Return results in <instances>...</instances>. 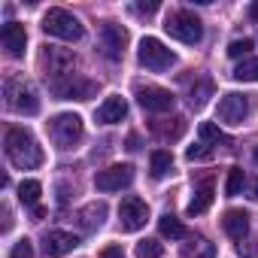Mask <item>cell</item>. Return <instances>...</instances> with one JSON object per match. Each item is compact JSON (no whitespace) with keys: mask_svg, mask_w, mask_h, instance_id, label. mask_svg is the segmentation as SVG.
<instances>
[{"mask_svg":"<svg viewBox=\"0 0 258 258\" xmlns=\"http://www.w3.org/2000/svg\"><path fill=\"white\" fill-rule=\"evenodd\" d=\"M76 246H79V237H76L73 231H49V234L43 237V252H46V258H61V255L73 252Z\"/></svg>","mask_w":258,"mask_h":258,"instance_id":"13","label":"cell"},{"mask_svg":"<svg viewBox=\"0 0 258 258\" xmlns=\"http://www.w3.org/2000/svg\"><path fill=\"white\" fill-rule=\"evenodd\" d=\"M124 115H127V100L118 97V94L106 97V100L97 106V121H103V124H115V121H121Z\"/></svg>","mask_w":258,"mask_h":258,"instance_id":"16","label":"cell"},{"mask_svg":"<svg viewBox=\"0 0 258 258\" xmlns=\"http://www.w3.org/2000/svg\"><path fill=\"white\" fill-rule=\"evenodd\" d=\"M100 258H124V252H121V246L112 243V246H106V249L100 252Z\"/></svg>","mask_w":258,"mask_h":258,"instance_id":"33","label":"cell"},{"mask_svg":"<svg viewBox=\"0 0 258 258\" xmlns=\"http://www.w3.org/2000/svg\"><path fill=\"white\" fill-rule=\"evenodd\" d=\"M137 61L146 67V70H167V67H173L176 64V55L161 43V40H155V37H143L140 40V49H137Z\"/></svg>","mask_w":258,"mask_h":258,"instance_id":"6","label":"cell"},{"mask_svg":"<svg viewBox=\"0 0 258 258\" xmlns=\"http://www.w3.org/2000/svg\"><path fill=\"white\" fill-rule=\"evenodd\" d=\"M249 49H252V40H234L228 46V55L231 58H240V55H249Z\"/></svg>","mask_w":258,"mask_h":258,"instance_id":"32","label":"cell"},{"mask_svg":"<svg viewBox=\"0 0 258 258\" xmlns=\"http://www.w3.org/2000/svg\"><path fill=\"white\" fill-rule=\"evenodd\" d=\"M185 258H216V246L204 237H195L191 243H185Z\"/></svg>","mask_w":258,"mask_h":258,"instance_id":"26","label":"cell"},{"mask_svg":"<svg viewBox=\"0 0 258 258\" xmlns=\"http://www.w3.org/2000/svg\"><path fill=\"white\" fill-rule=\"evenodd\" d=\"M149 170H152V176H155V179H164V176L173 170V155H170L167 149L152 152V158H149Z\"/></svg>","mask_w":258,"mask_h":258,"instance_id":"22","label":"cell"},{"mask_svg":"<svg viewBox=\"0 0 258 258\" xmlns=\"http://www.w3.org/2000/svg\"><path fill=\"white\" fill-rule=\"evenodd\" d=\"M164 31H167L173 40L188 43V46H195V43H201V40H204V25H201V19H198L195 13H188V10H179V13L167 16Z\"/></svg>","mask_w":258,"mask_h":258,"instance_id":"5","label":"cell"},{"mask_svg":"<svg viewBox=\"0 0 258 258\" xmlns=\"http://www.w3.org/2000/svg\"><path fill=\"white\" fill-rule=\"evenodd\" d=\"M4 94H7L10 109H16V112H22V115H37V112H40V94H37L34 82H28V79H22V76H13V79H7V85H4Z\"/></svg>","mask_w":258,"mask_h":258,"instance_id":"2","label":"cell"},{"mask_svg":"<svg viewBox=\"0 0 258 258\" xmlns=\"http://www.w3.org/2000/svg\"><path fill=\"white\" fill-rule=\"evenodd\" d=\"M134 252H137V258H161L164 246H161L158 240H149V237H146V240H140V243H137V249H134Z\"/></svg>","mask_w":258,"mask_h":258,"instance_id":"29","label":"cell"},{"mask_svg":"<svg viewBox=\"0 0 258 258\" xmlns=\"http://www.w3.org/2000/svg\"><path fill=\"white\" fill-rule=\"evenodd\" d=\"M127 149H131V152H137L140 146H137V137H127Z\"/></svg>","mask_w":258,"mask_h":258,"instance_id":"36","label":"cell"},{"mask_svg":"<svg viewBox=\"0 0 258 258\" xmlns=\"http://www.w3.org/2000/svg\"><path fill=\"white\" fill-rule=\"evenodd\" d=\"M137 100H140V106H143L146 112H167V109H173V103H176L173 91L158 88V85L137 88Z\"/></svg>","mask_w":258,"mask_h":258,"instance_id":"11","label":"cell"},{"mask_svg":"<svg viewBox=\"0 0 258 258\" xmlns=\"http://www.w3.org/2000/svg\"><path fill=\"white\" fill-rule=\"evenodd\" d=\"M155 10H158L155 0H149V4H137V13H146V16H149V13H155Z\"/></svg>","mask_w":258,"mask_h":258,"instance_id":"34","label":"cell"},{"mask_svg":"<svg viewBox=\"0 0 258 258\" xmlns=\"http://www.w3.org/2000/svg\"><path fill=\"white\" fill-rule=\"evenodd\" d=\"M10 258H34V243H31L28 237H25V240H19V243L13 246Z\"/></svg>","mask_w":258,"mask_h":258,"instance_id":"31","label":"cell"},{"mask_svg":"<svg viewBox=\"0 0 258 258\" xmlns=\"http://www.w3.org/2000/svg\"><path fill=\"white\" fill-rule=\"evenodd\" d=\"M249 198H252V201H258V179L252 182V188H249Z\"/></svg>","mask_w":258,"mask_h":258,"instance_id":"35","label":"cell"},{"mask_svg":"<svg viewBox=\"0 0 258 258\" xmlns=\"http://www.w3.org/2000/svg\"><path fill=\"white\" fill-rule=\"evenodd\" d=\"M198 131H201V140H204V143H210V146H234V140L222 131L219 124H213V121H201Z\"/></svg>","mask_w":258,"mask_h":258,"instance_id":"20","label":"cell"},{"mask_svg":"<svg viewBox=\"0 0 258 258\" xmlns=\"http://www.w3.org/2000/svg\"><path fill=\"white\" fill-rule=\"evenodd\" d=\"M210 97H213V82H210V79H201V82L191 85V91H188V106H191V109H201Z\"/></svg>","mask_w":258,"mask_h":258,"instance_id":"23","label":"cell"},{"mask_svg":"<svg viewBox=\"0 0 258 258\" xmlns=\"http://www.w3.org/2000/svg\"><path fill=\"white\" fill-rule=\"evenodd\" d=\"M43 34H49V37H58V40H67V43H76V40H82V22L73 16V13H67V10H49L46 16H43Z\"/></svg>","mask_w":258,"mask_h":258,"instance_id":"4","label":"cell"},{"mask_svg":"<svg viewBox=\"0 0 258 258\" xmlns=\"http://www.w3.org/2000/svg\"><path fill=\"white\" fill-rule=\"evenodd\" d=\"M152 131L161 137V140H179L182 134H185V118H173V124H161V121H155L152 124Z\"/></svg>","mask_w":258,"mask_h":258,"instance_id":"24","label":"cell"},{"mask_svg":"<svg viewBox=\"0 0 258 258\" xmlns=\"http://www.w3.org/2000/svg\"><path fill=\"white\" fill-rule=\"evenodd\" d=\"M4 149H7V158L13 161V167H19V170H34L43 164V149L34 140V134L25 131V127H10L4 137Z\"/></svg>","mask_w":258,"mask_h":258,"instance_id":"1","label":"cell"},{"mask_svg":"<svg viewBox=\"0 0 258 258\" xmlns=\"http://www.w3.org/2000/svg\"><path fill=\"white\" fill-rule=\"evenodd\" d=\"M97 37H100V46H103V55L106 58H121V52H124V46H127V31L121 28V25H115V22H103L100 25V31H97Z\"/></svg>","mask_w":258,"mask_h":258,"instance_id":"10","label":"cell"},{"mask_svg":"<svg viewBox=\"0 0 258 258\" xmlns=\"http://www.w3.org/2000/svg\"><path fill=\"white\" fill-rule=\"evenodd\" d=\"M243 185H246V173H243L240 167H231V170H228V182H225V195L234 198V195L243 191Z\"/></svg>","mask_w":258,"mask_h":258,"instance_id":"28","label":"cell"},{"mask_svg":"<svg viewBox=\"0 0 258 258\" xmlns=\"http://www.w3.org/2000/svg\"><path fill=\"white\" fill-rule=\"evenodd\" d=\"M149 219V204L137 195H127L121 204H118V222H121V231H140Z\"/></svg>","mask_w":258,"mask_h":258,"instance_id":"7","label":"cell"},{"mask_svg":"<svg viewBox=\"0 0 258 258\" xmlns=\"http://www.w3.org/2000/svg\"><path fill=\"white\" fill-rule=\"evenodd\" d=\"M222 228H225V234H228V237L243 240V237L249 234V216H246L243 210H228V213H225V219H222Z\"/></svg>","mask_w":258,"mask_h":258,"instance_id":"18","label":"cell"},{"mask_svg":"<svg viewBox=\"0 0 258 258\" xmlns=\"http://www.w3.org/2000/svg\"><path fill=\"white\" fill-rule=\"evenodd\" d=\"M0 40H4V49H7L13 58H22V55H25V46H28L25 25H19V22H7L4 28H0Z\"/></svg>","mask_w":258,"mask_h":258,"instance_id":"15","label":"cell"},{"mask_svg":"<svg viewBox=\"0 0 258 258\" xmlns=\"http://www.w3.org/2000/svg\"><path fill=\"white\" fill-rule=\"evenodd\" d=\"M234 79L237 82H258V58H246L234 67Z\"/></svg>","mask_w":258,"mask_h":258,"instance_id":"27","label":"cell"},{"mask_svg":"<svg viewBox=\"0 0 258 258\" xmlns=\"http://www.w3.org/2000/svg\"><path fill=\"white\" fill-rule=\"evenodd\" d=\"M210 204H213V182H204L198 191H195V198L188 201V207H185V213L195 219V216H201V213H207L210 210Z\"/></svg>","mask_w":258,"mask_h":258,"instance_id":"19","label":"cell"},{"mask_svg":"<svg viewBox=\"0 0 258 258\" xmlns=\"http://www.w3.org/2000/svg\"><path fill=\"white\" fill-rule=\"evenodd\" d=\"M246 115H249V100H246L243 94H237V91L222 94V100H219V118H222V121H228V124H243Z\"/></svg>","mask_w":258,"mask_h":258,"instance_id":"12","label":"cell"},{"mask_svg":"<svg viewBox=\"0 0 258 258\" xmlns=\"http://www.w3.org/2000/svg\"><path fill=\"white\" fill-rule=\"evenodd\" d=\"M131 182H134V167L131 164H112L106 170H97V176H94L97 191H121Z\"/></svg>","mask_w":258,"mask_h":258,"instance_id":"8","label":"cell"},{"mask_svg":"<svg viewBox=\"0 0 258 258\" xmlns=\"http://www.w3.org/2000/svg\"><path fill=\"white\" fill-rule=\"evenodd\" d=\"M43 61H46V67H49V73H52V82L70 76V70H73V64H76V58H73L67 49H58V46H46Z\"/></svg>","mask_w":258,"mask_h":258,"instance_id":"14","label":"cell"},{"mask_svg":"<svg viewBox=\"0 0 258 258\" xmlns=\"http://www.w3.org/2000/svg\"><path fill=\"white\" fill-rule=\"evenodd\" d=\"M52 91L61 97V100H88L94 94V82L91 79H79V76H64V79H55L52 82Z\"/></svg>","mask_w":258,"mask_h":258,"instance_id":"9","label":"cell"},{"mask_svg":"<svg viewBox=\"0 0 258 258\" xmlns=\"http://www.w3.org/2000/svg\"><path fill=\"white\" fill-rule=\"evenodd\" d=\"M249 16H252V19L258 22V0H255V4H252V7H249Z\"/></svg>","mask_w":258,"mask_h":258,"instance_id":"37","label":"cell"},{"mask_svg":"<svg viewBox=\"0 0 258 258\" xmlns=\"http://www.w3.org/2000/svg\"><path fill=\"white\" fill-rule=\"evenodd\" d=\"M40 195H43V185H40L37 179H22V185H19V201H22L25 207H37Z\"/></svg>","mask_w":258,"mask_h":258,"instance_id":"25","label":"cell"},{"mask_svg":"<svg viewBox=\"0 0 258 258\" xmlns=\"http://www.w3.org/2000/svg\"><path fill=\"white\" fill-rule=\"evenodd\" d=\"M158 231H161V237H167V240H182L188 231H185V225L173 216V213H164L161 219H158Z\"/></svg>","mask_w":258,"mask_h":258,"instance_id":"21","label":"cell"},{"mask_svg":"<svg viewBox=\"0 0 258 258\" xmlns=\"http://www.w3.org/2000/svg\"><path fill=\"white\" fill-rule=\"evenodd\" d=\"M185 158L188 161H210L213 158V146L210 143H195V146H188V152H185Z\"/></svg>","mask_w":258,"mask_h":258,"instance_id":"30","label":"cell"},{"mask_svg":"<svg viewBox=\"0 0 258 258\" xmlns=\"http://www.w3.org/2000/svg\"><path fill=\"white\" fill-rule=\"evenodd\" d=\"M103 219H106V204H103V201H91L88 207L79 210V228H82L85 234L97 231V228L103 225Z\"/></svg>","mask_w":258,"mask_h":258,"instance_id":"17","label":"cell"},{"mask_svg":"<svg viewBox=\"0 0 258 258\" xmlns=\"http://www.w3.org/2000/svg\"><path fill=\"white\" fill-rule=\"evenodd\" d=\"M252 158H255V164H258V146H255V149H252Z\"/></svg>","mask_w":258,"mask_h":258,"instance_id":"38","label":"cell"},{"mask_svg":"<svg viewBox=\"0 0 258 258\" xmlns=\"http://www.w3.org/2000/svg\"><path fill=\"white\" fill-rule=\"evenodd\" d=\"M46 131H49V137H52V143L58 149H70V146H76L82 140L85 127H82V118L76 112H61L46 124Z\"/></svg>","mask_w":258,"mask_h":258,"instance_id":"3","label":"cell"}]
</instances>
